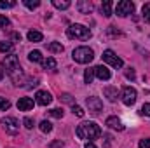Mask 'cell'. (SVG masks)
Segmentation results:
<instances>
[{"label":"cell","mask_w":150,"mask_h":148,"mask_svg":"<svg viewBox=\"0 0 150 148\" xmlns=\"http://www.w3.org/2000/svg\"><path fill=\"white\" fill-rule=\"evenodd\" d=\"M52 5L56 9H68L70 7V2L68 0H52Z\"/></svg>","instance_id":"ffe728a7"},{"label":"cell","mask_w":150,"mask_h":148,"mask_svg":"<svg viewBox=\"0 0 150 148\" xmlns=\"http://www.w3.org/2000/svg\"><path fill=\"white\" fill-rule=\"evenodd\" d=\"M112 7H113L112 0H105V2L101 4V14H103L105 18H110V16H112Z\"/></svg>","instance_id":"9a60e30c"},{"label":"cell","mask_w":150,"mask_h":148,"mask_svg":"<svg viewBox=\"0 0 150 148\" xmlns=\"http://www.w3.org/2000/svg\"><path fill=\"white\" fill-rule=\"evenodd\" d=\"M2 125L5 129V132H9V134H16L19 131V122L14 117H4L2 118Z\"/></svg>","instance_id":"ba28073f"},{"label":"cell","mask_w":150,"mask_h":148,"mask_svg":"<svg viewBox=\"0 0 150 148\" xmlns=\"http://www.w3.org/2000/svg\"><path fill=\"white\" fill-rule=\"evenodd\" d=\"M14 5H16L14 0H11V2H4V0H0V9H11V7H14Z\"/></svg>","instance_id":"4dcf8cb0"},{"label":"cell","mask_w":150,"mask_h":148,"mask_svg":"<svg viewBox=\"0 0 150 148\" xmlns=\"http://www.w3.org/2000/svg\"><path fill=\"white\" fill-rule=\"evenodd\" d=\"M142 14H143V19H145L147 23H150V2L143 5V9H142Z\"/></svg>","instance_id":"cb8c5ba5"},{"label":"cell","mask_w":150,"mask_h":148,"mask_svg":"<svg viewBox=\"0 0 150 148\" xmlns=\"http://www.w3.org/2000/svg\"><path fill=\"white\" fill-rule=\"evenodd\" d=\"M140 148H150V138H145L140 141Z\"/></svg>","instance_id":"836d02e7"},{"label":"cell","mask_w":150,"mask_h":148,"mask_svg":"<svg viewBox=\"0 0 150 148\" xmlns=\"http://www.w3.org/2000/svg\"><path fill=\"white\" fill-rule=\"evenodd\" d=\"M33 99L32 98H19V101H18V108L21 111H28L33 108Z\"/></svg>","instance_id":"4fadbf2b"},{"label":"cell","mask_w":150,"mask_h":148,"mask_svg":"<svg viewBox=\"0 0 150 148\" xmlns=\"http://www.w3.org/2000/svg\"><path fill=\"white\" fill-rule=\"evenodd\" d=\"M23 125H25L26 129H33V125H35V122H33V120H32L30 117H25V118H23Z\"/></svg>","instance_id":"83f0119b"},{"label":"cell","mask_w":150,"mask_h":148,"mask_svg":"<svg viewBox=\"0 0 150 148\" xmlns=\"http://www.w3.org/2000/svg\"><path fill=\"white\" fill-rule=\"evenodd\" d=\"M35 101H37L38 105H42V106H47V105H51L52 96L47 91H38L37 94H35Z\"/></svg>","instance_id":"30bf717a"},{"label":"cell","mask_w":150,"mask_h":148,"mask_svg":"<svg viewBox=\"0 0 150 148\" xmlns=\"http://www.w3.org/2000/svg\"><path fill=\"white\" fill-rule=\"evenodd\" d=\"M47 49H49L51 52H63V45H61L59 42H51V44L47 45Z\"/></svg>","instance_id":"44dd1931"},{"label":"cell","mask_w":150,"mask_h":148,"mask_svg":"<svg viewBox=\"0 0 150 148\" xmlns=\"http://www.w3.org/2000/svg\"><path fill=\"white\" fill-rule=\"evenodd\" d=\"M72 111H74L77 117H84V113H86V111L82 110V106H79V105H74L72 106Z\"/></svg>","instance_id":"f546056e"},{"label":"cell","mask_w":150,"mask_h":148,"mask_svg":"<svg viewBox=\"0 0 150 148\" xmlns=\"http://www.w3.org/2000/svg\"><path fill=\"white\" fill-rule=\"evenodd\" d=\"M9 108H11V101L0 96V110H4V111H5V110H9Z\"/></svg>","instance_id":"4316f807"},{"label":"cell","mask_w":150,"mask_h":148,"mask_svg":"<svg viewBox=\"0 0 150 148\" xmlns=\"http://www.w3.org/2000/svg\"><path fill=\"white\" fill-rule=\"evenodd\" d=\"M61 99H63L65 103H74V98H72L70 94H61Z\"/></svg>","instance_id":"e575fe53"},{"label":"cell","mask_w":150,"mask_h":148,"mask_svg":"<svg viewBox=\"0 0 150 148\" xmlns=\"http://www.w3.org/2000/svg\"><path fill=\"white\" fill-rule=\"evenodd\" d=\"M133 11H134V4L129 2V0H120L115 7V14L120 16V18H126V16L133 14Z\"/></svg>","instance_id":"5b68a950"},{"label":"cell","mask_w":150,"mask_h":148,"mask_svg":"<svg viewBox=\"0 0 150 148\" xmlns=\"http://www.w3.org/2000/svg\"><path fill=\"white\" fill-rule=\"evenodd\" d=\"M93 78H94V68H87V70L84 72V82H86V84H91Z\"/></svg>","instance_id":"7402d4cb"},{"label":"cell","mask_w":150,"mask_h":148,"mask_svg":"<svg viewBox=\"0 0 150 148\" xmlns=\"http://www.w3.org/2000/svg\"><path fill=\"white\" fill-rule=\"evenodd\" d=\"M28 59H30L32 63H42V54H40V51H32V52L28 54Z\"/></svg>","instance_id":"ac0fdd59"},{"label":"cell","mask_w":150,"mask_h":148,"mask_svg":"<svg viewBox=\"0 0 150 148\" xmlns=\"http://www.w3.org/2000/svg\"><path fill=\"white\" fill-rule=\"evenodd\" d=\"M94 75L100 78V80H110V70L107 68V66H103V65H98V66H94Z\"/></svg>","instance_id":"8fae6325"},{"label":"cell","mask_w":150,"mask_h":148,"mask_svg":"<svg viewBox=\"0 0 150 148\" xmlns=\"http://www.w3.org/2000/svg\"><path fill=\"white\" fill-rule=\"evenodd\" d=\"M140 113H142V115H145V117H150V103H145V105L142 106Z\"/></svg>","instance_id":"1f68e13d"},{"label":"cell","mask_w":150,"mask_h":148,"mask_svg":"<svg viewBox=\"0 0 150 148\" xmlns=\"http://www.w3.org/2000/svg\"><path fill=\"white\" fill-rule=\"evenodd\" d=\"M120 98H122V103H124L126 106L134 105V103H136V89H134V87H124Z\"/></svg>","instance_id":"52a82bcc"},{"label":"cell","mask_w":150,"mask_h":148,"mask_svg":"<svg viewBox=\"0 0 150 148\" xmlns=\"http://www.w3.org/2000/svg\"><path fill=\"white\" fill-rule=\"evenodd\" d=\"M105 96L108 98V101H112V103H115L117 101V96H119V92H117V87H105Z\"/></svg>","instance_id":"2e32d148"},{"label":"cell","mask_w":150,"mask_h":148,"mask_svg":"<svg viewBox=\"0 0 150 148\" xmlns=\"http://www.w3.org/2000/svg\"><path fill=\"white\" fill-rule=\"evenodd\" d=\"M77 9H79L82 14H89V12L93 11V4H91V2H86V0H80V2H77Z\"/></svg>","instance_id":"5bb4252c"},{"label":"cell","mask_w":150,"mask_h":148,"mask_svg":"<svg viewBox=\"0 0 150 148\" xmlns=\"http://www.w3.org/2000/svg\"><path fill=\"white\" fill-rule=\"evenodd\" d=\"M23 4H25L28 9H37L38 5H40V2H38V0H23Z\"/></svg>","instance_id":"484cf974"},{"label":"cell","mask_w":150,"mask_h":148,"mask_svg":"<svg viewBox=\"0 0 150 148\" xmlns=\"http://www.w3.org/2000/svg\"><path fill=\"white\" fill-rule=\"evenodd\" d=\"M9 25H11V21H9L5 16H0V28H4V30H5Z\"/></svg>","instance_id":"d6a6232c"},{"label":"cell","mask_w":150,"mask_h":148,"mask_svg":"<svg viewBox=\"0 0 150 148\" xmlns=\"http://www.w3.org/2000/svg\"><path fill=\"white\" fill-rule=\"evenodd\" d=\"M103 61L108 63V65L113 66V68H122V66H124V61H122L113 51H110V49H107V51L103 52Z\"/></svg>","instance_id":"8992f818"},{"label":"cell","mask_w":150,"mask_h":148,"mask_svg":"<svg viewBox=\"0 0 150 148\" xmlns=\"http://www.w3.org/2000/svg\"><path fill=\"white\" fill-rule=\"evenodd\" d=\"M84 148H98V147H96V145H94L93 141H87V143H86V147H84Z\"/></svg>","instance_id":"8d00e7d4"},{"label":"cell","mask_w":150,"mask_h":148,"mask_svg":"<svg viewBox=\"0 0 150 148\" xmlns=\"http://www.w3.org/2000/svg\"><path fill=\"white\" fill-rule=\"evenodd\" d=\"M26 37H28L30 42H42V38H44L40 32H33V30H32V32H28V35H26Z\"/></svg>","instance_id":"d6986e66"},{"label":"cell","mask_w":150,"mask_h":148,"mask_svg":"<svg viewBox=\"0 0 150 148\" xmlns=\"http://www.w3.org/2000/svg\"><path fill=\"white\" fill-rule=\"evenodd\" d=\"M2 65L5 66L7 73L11 75V78L14 80L16 85H23V70H21V66H19V59H18L16 54L5 56L4 61H2Z\"/></svg>","instance_id":"6da1fadb"},{"label":"cell","mask_w":150,"mask_h":148,"mask_svg":"<svg viewBox=\"0 0 150 148\" xmlns=\"http://www.w3.org/2000/svg\"><path fill=\"white\" fill-rule=\"evenodd\" d=\"M67 35L72 40H89L91 38V30L86 28L84 25H70L67 28Z\"/></svg>","instance_id":"277c9868"},{"label":"cell","mask_w":150,"mask_h":148,"mask_svg":"<svg viewBox=\"0 0 150 148\" xmlns=\"http://www.w3.org/2000/svg\"><path fill=\"white\" fill-rule=\"evenodd\" d=\"M40 131H42V132H51V131H52V124H51L49 120H42V122H40Z\"/></svg>","instance_id":"603a6c76"},{"label":"cell","mask_w":150,"mask_h":148,"mask_svg":"<svg viewBox=\"0 0 150 148\" xmlns=\"http://www.w3.org/2000/svg\"><path fill=\"white\" fill-rule=\"evenodd\" d=\"M77 136L80 140L93 141V140H96V138L101 136V129H100V125L96 122H84V124L77 125Z\"/></svg>","instance_id":"7a4b0ae2"},{"label":"cell","mask_w":150,"mask_h":148,"mask_svg":"<svg viewBox=\"0 0 150 148\" xmlns=\"http://www.w3.org/2000/svg\"><path fill=\"white\" fill-rule=\"evenodd\" d=\"M86 105H87V108H89V111L91 113H100L101 111V108H103V103H101V99L100 98H96V96H91V98H87L86 99Z\"/></svg>","instance_id":"9c48e42d"},{"label":"cell","mask_w":150,"mask_h":148,"mask_svg":"<svg viewBox=\"0 0 150 148\" xmlns=\"http://www.w3.org/2000/svg\"><path fill=\"white\" fill-rule=\"evenodd\" d=\"M59 147H63V143H61V141H58V143H52V145H51V148H59Z\"/></svg>","instance_id":"74e56055"},{"label":"cell","mask_w":150,"mask_h":148,"mask_svg":"<svg viewBox=\"0 0 150 148\" xmlns=\"http://www.w3.org/2000/svg\"><path fill=\"white\" fill-rule=\"evenodd\" d=\"M11 51H12L11 42H0V52H11Z\"/></svg>","instance_id":"d4e9b609"},{"label":"cell","mask_w":150,"mask_h":148,"mask_svg":"<svg viewBox=\"0 0 150 148\" xmlns=\"http://www.w3.org/2000/svg\"><path fill=\"white\" fill-rule=\"evenodd\" d=\"M4 78V70H0V80Z\"/></svg>","instance_id":"ab89813d"},{"label":"cell","mask_w":150,"mask_h":148,"mask_svg":"<svg viewBox=\"0 0 150 148\" xmlns=\"http://www.w3.org/2000/svg\"><path fill=\"white\" fill-rule=\"evenodd\" d=\"M12 38H14V40H21V35H19V33H14Z\"/></svg>","instance_id":"f35d334b"},{"label":"cell","mask_w":150,"mask_h":148,"mask_svg":"<svg viewBox=\"0 0 150 148\" xmlns=\"http://www.w3.org/2000/svg\"><path fill=\"white\" fill-rule=\"evenodd\" d=\"M105 124H107L110 129H115V131H124V124H122V120H120V118H117V117H108Z\"/></svg>","instance_id":"7c38bea8"},{"label":"cell","mask_w":150,"mask_h":148,"mask_svg":"<svg viewBox=\"0 0 150 148\" xmlns=\"http://www.w3.org/2000/svg\"><path fill=\"white\" fill-rule=\"evenodd\" d=\"M126 77H127V78H134V70L129 68V72H126Z\"/></svg>","instance_id":"d590c367"},{"label":"cell","mask_w":150,"mask_h":148,"mask_svg":"<svg viewBox=\"0 0 150 148\" xmlns=\"http://www.w3.org/2000/svg\"><path fill=\"white\" fill-rule=\"evenodd\" d=\"M49 113H51V117H54V118H61V117H63V110H61V108H52Z\"/></svg>","instance_id":"f1b7e54d"},{"label":"cell","mask_w":150,"mask_h":148,"mask_svg":"<svg viewBox=\"0 0 150 148\" xmlns=\"http://www.w3.org/2000/svg\"><path fill=\"white\" fill-rule=\"evenodd\" d=\"M42 66H44L45 70H51V72H54V70H56V59H54V58L42 59Z\"/></svg>","instance_id":"e0dca14e"},{"label":"cell","mask_w":150,"mask_h":148,"mask_svg":"<svg viewBox=\"0 0 150 148\" xmlns=\"http://www.w3.org/2000/svg\"><path fill=\"white\" fill-rule=\"evenodd\" d=\"M72 58H74L75 63L87 65V63H91V61L94 59V51H93L91 47H86V45H82V47H77L74 52H72Z\"/></svg>","instance_id":"3957f363"}]
</instances>
